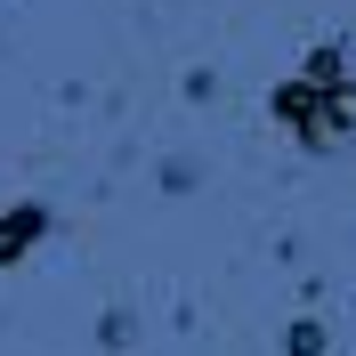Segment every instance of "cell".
<instances>
[{"label":"cell","instance_id":"6da1fadb","mask_svg":"<svg viewBox=\"0 0 356 356\" xmlns=\"http://www.w3.org/2000/svg\"><path fill=\"white\" fill-rule=\"evenodd\" d=\"M267 113L284 122L308 154H332L340 138L356 130V97H348V81L340 89H316V81H275V97H267Z\"/></svg>","mask_w":356,"mask_h":356},{"label":"cell","instance_id":"3957f363","mask_svg":"<svg viewBox=\"0 0 356 356\" xmlns=\"http://www.w3.org/2000/svg\"><path fill=\"white\" fill-rule=\"evenodd\" d=\"M300 81H316V89H340V81H348V57H340V41H316Z\"/></svg>","mask_w":356,"mask_h":356},{"label":"cell","instance_id":"277c9868","mask_svg":"<svg viewBox=\"0 0 356 356\" xmlns=\"http://www.w3.org/2000/svg\"><path fill=\"white\" fill-rule=\"evenodd\" d=\"M291 356H324V324H291Z\"/></svg>","mask_w":356,"mask_h":356},{"label":"cell","instance_id":"7a4b0ae2","mask_svg":"<svg viewBox=\"0 0 356 356\" xmlns=\"http://www.w3.org/2000/svg\"><path fill=\"white\" fill-rule=\"evenodd\" d=\"M41 235H49V211H41V202H17V211H0V267H17L24 251L41 243Z\"/></svg>","mask_w":356,"mask_h":356}]
</instances>
